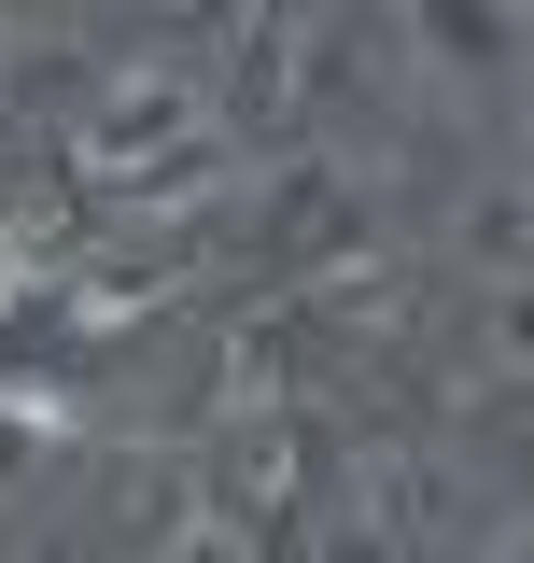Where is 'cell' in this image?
I'll return each instance as SVG.
<instances>
[{
  "label": "cell",
  "instance_id": "cell-1",
  "mask_svg": "<svg viewBox=\"0 0 534 563\" xmlns=\"http://www.w3.org/2000/svg\"><path fill=\"white\" fill-rule=\"evenodd\" d=\"M0 268H14V254H0Z\"/></svg>",
  "mask_w": 534,
  "mask_h": 563
}]
</instances>
